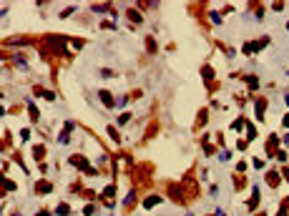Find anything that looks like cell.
Here are the masks:
<instances>
[{
	"label": "cell",
	"instance_id": "6da1fadb",
	"mask_svg": "<svg viewBox=\"0 0 289 216\" xmlns=\"http://www.w3.org/2000/svg\"><path fill=\"white\" fill-rule=\"evenodd\" d=\"M151 204H159V198H156V196H151V198H146V209H151Z\"/></svg>",
	"mask_w": 289,
	"mask_h": 216
}]
</instances>
